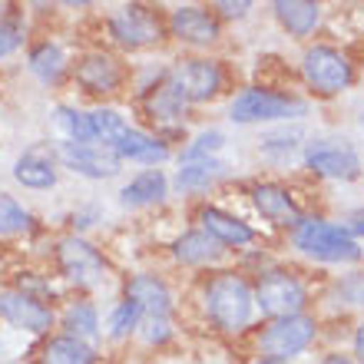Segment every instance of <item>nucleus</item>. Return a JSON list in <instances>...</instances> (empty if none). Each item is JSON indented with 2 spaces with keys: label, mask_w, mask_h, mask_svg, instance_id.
I'll return each mask as SVG.
<instances>
[{
  "label": "nucleus",
  "mask_w": 364,
  "mask_h": 364,
  "mask_svg": "<svg viewBox=\"0 0 364 364\" xmlns=\"http://www.w3.org/2000/svg\"><path fill=\"white\" fill-rule=\"evenodd\" d=\"M205 315L219 331H245L255 315V295L252 285L235 272H215L205 282Z\"/></svg>",
  "instance_id": "1"
},
{
  "label": "nucleus",
  "mask_w": 364,
  "mask_h": 364,
  "mask_svg": "<svg viewBox=\"0 0 364 364\" xmlns=\"http://www.w3.org/2000/svg\"><path fill=\"white\" fill-rule=\"evenodd\" d=\"M291 242L301 255L315 262H358L361 259V245L358 239H351L341 225L335 222H325V219H301L291 229Z\"/></svg>",
  "instance_id": "2"
},
{
  "label": "nucleus",
  "mask_w": 364,
  "mask_h": 364,
  "mask_svg": "<svg viewBox=\"0 0 364 364\" xmlns=\"http://www.w3.org/2000/svg\"><path fill=\"white\" fill-rule=\"evenodd\" d=\"M308 113V103L291 93H278V90L265 87H249L242 90L229 103V119L239 126L252 123H285V119H298Z\"/></svg>",
  "instance_id": "3"
},
{
  "label": "nucleus",
  "mask_w": 364,
  "mask_h": 364,
  "mask_svg": "<svg viewBox=\"0 0 364 364\" xmlns=\"http://www.w3.org/2000/svg\"><path fill=\"white\" fill-rule=\"evenodd\" d=\"M255 295V308L265 318L278 321V318L305 315L308 305V288L298 275H291L288 269H265L259 272V282L252 288Z\"/></svg>",
  "instance_id": "4"
},
{
  "label": "nucleus",
  "mask_w": 364,
  "mask_h": 364,
  "mask_svg": "<svg viewBox=\"0 0 364 364\" xmlns=\"http://www.w3.org/2000/svg\"><path fill=\"white\" fill-rule=\"evenodd\" d=\"M57 265H60V272H63V278L73 282L77 288H100V285H106V278H109V265H106V259L100 255V249H96L93 242L80 239V235L60 239Z\"/></svg>",
  "instance_id": "5"
},
{
  "label": "nucleus",
  "mask_w": 364,
  "mask_h": 364,
  "mask_svg": "<svg viewBox=\"0 0 364 364\" xmlns=\"http://www.w3.org/2000/svg\"><path fill=\"white\" fill-rule=\"evenodd\" d=\"M301 73H305V83L315 93L321 96H335L341 90L351 87V80H355V70H351V60L335 47H325V43H318V47H308L305 57H301Z\"/></svg>",
  "instance_id": "6"
},
{
  "label": "nucleus",
  "mask_w": 364,
  "mask_h": 364,
  "mask_svg": "<svg viewBox=\"0 0 364 364\" xmlns=\"http://www.w3.org/2000/svg\"><path fill=\"white\" fill-rule=\"evenodd\" d=\"M315 338H318V321L311 315L278 318L259 335V351L265 358H275V361H288V358L308 351L315 345Z\"/></svg>",
  "instance_id": "7"
},
{
  "label": "nucleus",
  "mask_w": 364,
  "mask_h": 364,
  "mask_svg": "<svg viewBox=\"0 0 364 364\" xmlns=\"http://www.w3.org/2000/svg\"><path fill=\"white\" fill-rule=\"evenodd\" d=\"M109 27V37L119 43V47H129V50H139V47H153L159 43L166 33V23L156 10L143 7V4H126L106 20Z\"/></svg>",
  "instance_id": "8"
},
{
  "label": "nucleus",
  "mask_w": 364,
  "mask_h": 364,
  "mask_svg": "<svg viewBox=\"0 0 364 364\" xmlns=\"http://www.w3.org/2000/svg\"><path fill=\"white\" fill-rule=\"evenodd\" d=\"M57 163L83 179H113L123 169V159L103 143H57Z\"/></svg>",
  "instance_id": "9"
},
{
  "label": "nucleus",
  "mask_w": 364,
  "mask_h": 364,
  "mask_svg": "<svg viewBox=\"0 0 364 364\" xmlns=\"http://www.w3.org/2000/svg\"><path fill=\"white\" fill-rule=\"evenodd\" d=\"M305 166L325 179L351 182L361 173V156L348 139H315L305 149Z\"/></svg>",
  "instance_id": "10"
},
{
  "label": "nucleus",
  "mask_w": 364,
  "mask_h": 364,
  "mask_svg": "<svg viewBox=\"0 0 364 364\" xmlns=\"http://www.w3.org/2000/svg\"><path fill=\"white\" fill-rule=\"evenodd\" d=\"M0 321L27 335H50V328L57 325V315L50 305H43V298L27 295L20 288H7L0 291Z\"/></svg>",
  "instance_id": "11"
},
{
  "label": "nucleus",
  "mask_w": 364,
  "mask_h": 364,
  "mask_svg": "<svg viewBox=\"0 0 364 364\" xmlns=\"http://www.w3.org/2000/svg\"><path fill=\"white\" fill-rule=\"evenodd\" d=\"M169 80H173V87L182 93L186 103H209V100L219 96L225 77H222V67L215 60L192 57V60H182Z\"/></svg>",
  "instance_id": "12"
},
{
  "label": "nucleus",
  "mask_w": 364,
  "mask_h": 364,
  "mask_svg": "<svg viewBox=\"0 0 364 364\" xmlns=\"http://www.w3.org/2000/svg\"><path fill=\"white\" fill-rule=\"evenodd\" d=\"M169 30H173V37L182 40V43H189V47H209L215 40L222 37V27H219V17L205 7H176L169 14Z\"/></svg>",
  "instance_id": "13"
},
{
  "label": "nucleus",
  "mask_w": 364,
  "mask_h": 364,
  "mask_svg": "<svg viewBox=\"0 0 364 364\" xmlns=\"http://www.w3.org/2000/svg\"><path fill=\"white\" fill-rule=\"evenodd\" d=\"M73 77L83 87V93H90V96H109L123 87V67L109 53H100V50L77 60Z\"/></svg>",
  "instance_id": "14"
},
{
  "label": "nucleus",
  "mask_w": 364,
  "mask_h": 364,
  "mask_svg": "<svg viewBox=\"0 0 364 364\" xmlns=\"http://www.w3.org/2000/svg\"><path fill=\"white\" fill-rule=\"evenodd\" d=\"M252 205L259 209L262 219H269L272 225H285V229H295L301 222V212H298V202L291 199V192L278 182H259L252 186Z\"/></svg>",
  "instance_id": "15"
},
{
  "label": "nucleus",
  "mask_w": 364,
  "mask_h": 364,
  "mask_svg": "<svg viewBox=\"0 0 364 364\" xmlns=\"http://www.w3.org/2000/svg\"><path fill=\"white\" fill-rule=\"evenodd\" d=\"M126 301L139 305V311L149 318H169L173 311V291L159 275L139 272L126 282Z\"/></svg>",
  "instance_id": "16"
},
{
  "label": "nucleus",
  "mask_w": 364,
  "mask_h": 364,
  "mask_svg": "<svg viewBox=\"0 0 364 364\" xmlns=\"http://www.w3.org/2000/svg\"><path fill=\"white\" fill-rule=\"evenodd\" d=\"M199 222H202V232H209L219 245H229V249H245V245L255 242V229L249 222H242L239 215H232L225 209H215V205H202Z\"/></svg>",
  "instance_id": "17"
},
{
  "label": "nucleus",
  "mask_w": 364,
  "mask_h": 364,
  "mask_svg": "<svg viewBox=\"0 0 364 364\" xmlns=\"http://www.w3.org/2000/svg\"><path fill=\"white\" fill-rule=\"evenodd\" d=\"M14 179L23 189H53L57 186V153L50 146H30L14 163Z\"/></svg>",
  "instance_id": "18"
},
{
  "label": "nucleus",
  "mask_w": 364,
  "mask_h": 364,
  "mask_svg": "<svg viewBox=\"0 0 364 364\" xmlns=\"http://www.w3.org/2000/svg\"><path fill=\"white\" fill-rule=\"evenodd\" d=\"M109 149L119 159H133V163H149V166H159L169 159V146L159 136H149L143 129H136V126H126L123 133L109 143Z\"/></svg>",
  "instance_id": "19"
},
{
  "label": "nucleus",
  "mask_w": 364,
  "mask_h": 364,
  "mask_svg": "<svg viewBox=\"0 0 364 364\" xmlns=\"http://www.w3.org/2000/svg\"><path fill=\"white\" fill-rule=\"evenodd\" d=\"M166 196H169V179L163 169H143L119 189V202L126 209H146V205L163 202Z\"/></svg>",
  "instance_id": "20"
},
{
  "label": "nucleus",
  "mask_w": 364,
  "mask_h": 364,
  "mask_svg": "<svg viewBox=\"0 0 364 364\" xmlns=\"http://www.w3.org/2000/svg\"><path fill=\"white\" fill-rule=\"evenodd\" d=\"M173 255L182 265H212V262L222 259V245L212 239L209 232L192 229V232H182L179 239L173 242Z\"/></svg>",
  "instance_id": "21"
},
{
  "label": "nucleus",
  "mask_w": 364,
  "mask_h": 364,
  "mask_svg": "<svg viewBox=\"0 0 364 364\" xmlns=\"http://www.w3.org/2000/svg\"><path fill=\"white\" fill-rule=\"evenodd\" d=\"M272 10H275V20L282 23V30L291 37H308L321 20V7L311 0H278Z\"/></svg>",
  "instance_id": "22"
},
{
  "label": "nucleus",
  "mask_w": 364,
  "mask_h": 364,
  "mask_svg": "<svg viewBox=\"0 0 364 364\" xmlns=\"http://www.w3.org/2000/svg\"><path fill=\"white\" fill-rule=\"evenodd\" d=\"M27 70L40 83H57L67 73V53H63V47H60L57 40H40L37 47L30 50Z\"/></svg>",
  "instance_id": "23"
},
{
  "label": "nucleus",
  "mask_w": 364,
  "mask_h": 364,
  "mask_svg": "<svg viewBox=\"0 0 364 364\" xmlns=\"http://www.w3.org/2000/svg\"><path fill=\"white\" fill-rule=\"evenodd\" d=\"M96 355L87 341L73 335H53L40 348V364H93Z\"/></svg>",
  "instance_id": "24"
},
{
  "label": "nucleus",
  "mask_w": 364,
  "mask_h": 364,
  "mask_svg": "<svg viewBox=\"0 0 364 364\" xmlns=\"http://www.w3.org/2000/svg\"><path fill=\"white\" fill-rule=\"evenodd\" d=\"M186 100H182V93L173 87V80H166V83H159V87L153 90V96L146 100V109H149V116H153L159 126H182V119H186Z\"/></svg>",
  "instance_id": "25"
},
{
  "label": "nucleus",
  "mask_w": 364,
  "mask_h": 364,
  "mask_svg": "<svg viewBox=\"0 0 364 364\" xmlns=\"http://www.w3.org/2000/svg\"><path fill=\"white\" fill-rule=\"evenodd\" d=\"M229 166L222 163L219 156L212 159H192V163H179V173H176V189L179 192H202L209 189L212 182L219 179Z\"/></svg>",
  "instance_id": "26"
},
{
  "label": "nucleus",
  "mask_w": 364,
  "mask_h": 364,
  "mask_svg": "<svg viewBox=\"0 0 364 364\" xmlns=\"http://www.w3.org/2000/svg\"><path fill=\"white\" fill-rule=\"evenodd\" d=\"M53 123L63 133V143H93V129H90V116L80 113L77 106H57L53 109Z\"/></svg>",
  "instance_id": "27"
},
{
  "label": "nucleus",
  "mask_w": 364,
  "mask_h": 364,
  "mask_svg": "<svg viewBox=\"0 0 364 364\" xmlns=\"http://www.w3.org/2000/svg\"><path fill=\"white\" fill-rule=\"evenodd\" d=\"M63 328H67V335L90 341V338L100 335V315H96V308L90 301H73L63 311Z\"/></svg>",
  "instance_id": "28"
},
{
  "label": "nucleus",
  "mask_w": 364,
  "mask_h": 364,
  "mask_svg": "<svg viewBox=\"0 0 364 364\" xmlns=\"http://www.w3.org/2000/svg\"><path fill=\"white\" fill-rule=\"evenodd\" d=\"M90 129H93V143H103V146H109L116 139V136L123 133L126 126V119L116 109H109V106H100V109H90Z\"/></svg>",
  "instance_id": "29"
},
{
  "label": "nucleus",
  "mask_w": 364,
  "mask_h": 364,
  "mask_svg": "<svg viewBox=\"0 0 364 364\" xmlns=\"http://www.w3.org/2000/svg\"><path fill=\"white\" fill-rule=\"evenodd\" d=\"M143 311H139V305H133V301H119V305L109 311V318H106V335L109 338H126L129 331H136V328L143 325Z\"/></svg>",
  "instance_id": "30"
},
{
  "label": "nucleus",
  "mask_w": 364,
  "mask_h": 364,
  "mask_svg": "<svg viewBox=\"0 0 364 364\" xmlns=\"http://www.w3.org/2000/svg\"><path fill=\"white\" fill-rule=\"evenodd\" d=\"M30 212L20 205L14 196L0 189V235H17V232H27L30 229Z\"/></svg>",
  "instance_id": "31"
},
{
  "label": "nucleus",
  "mask_w": 364,
  "mask_h": 364,
  "mask_svg": "<svg viewBox=\"0 0 364 364\" xmlns=\"http://www.w3.org/2000/svg\"><path fill=\"white\" fill-rule=\"evenodd\" d=\"M225 146V136L219 129H205L192 139L186 149H182V163H192V159H212V156H219V149Z\"/></svg>",
  "instance_id": "32"
},
{
  "label": "nucleus",
  "mask_w": 364,
  "mask_h": 364,
  "mask_svg": "<svg viewBox=\"0 0 364 364\" xmlns=\"http://www.w3.org/2000/svg\"><path fill=\"white\" fill-rule=\"evenodd\" d=\"M20 47H23V17L20 14L0 17V60L14 57Z\"/></svg>",
  "instance_id": "33"
},
{
  "label": "nucleus",
  "mask_w": 364,
  "mask_h": 364,
  "mask_svg": "<svg viewBox=\"0 0 364 364\" xmlns=\"http://www.w3.org/2000/svg\"><path fill=\"white\" fill-rule=\"evenodd\" d=\"M301 139V129H282V133L262 136V153L269 156H288Z\"/></svg>",
  "instance_id": "34"
},
{
  "label": "nucleus",
  "mask_w": 364,
  "mask_h": 364,
  "mask_svg": "<svg viewBox=\"0 0 364 364\" xmlns=\"http://www.w3.org/2000/svg\"><path fill=\"white\" fill-rule=\"evenodd\" d=\"M139 328H143V338L149 341V345H163L166 338L173 335V328H169V318H149V315H146Z\"/></svg>",
  "instance_id": "35"
},
{
  "label": "nucleus",
  "mask_w": 364,
  "mask_h": 364,
  "mask_svg": "<svg viewBox=\"0 0 364 364\" xmlns=\"http://www.w3.org/2000/svg\"><path fill=\"white\" fill-rule=\"evenodd\" d=\"M338 291H341V298H345L348 305H364V272L348 275L345 282L338 285Z\"/></svg>",
  "instance_id": "36"
},
{
  "label": "nucleus",
  "mask_w": 364,
  "mask_h": 364,
  "mask_svg": "<svg viewBox=\"0 0 364 364\" xmlns=\"http://www.w3.org/2000/svg\"><path fill=\"white\" fill-rule=\"evenodd\" d=\"M249 10H252L249 0H239V4H232V0H219V4L212 7V14H215V17H225V20H242Z\"/></svg>",
  "instance_id": "37"
},
{
  "label": "nucleus",
  "mask_w": 364,
  "mask_h": 364,
  "mask_svg": "<svg viewBox=\"0 0 364 364\" xmlns=\"http://www.w3.org/2000/svg\"><path fill=\"white\" fill-rule=\"evenodd\" d=\"M341 229L351 235V239H358V235H364V209H355L345 215V225Z\"/></svg>",
  "instance_id": "38"
},
{
  "label": "nucleus",
  "mask_w": 364,
  "mask_h": 364,
  "mask_svg": "<svg viewBox=\"0 0 364 364\" xmlns=\"http://www.w3.org/2000/svg\"><path fill=\"white\" fill-rule=\"evenodd\" d=\"M93 219H96V209L77 212V215H73V225H77V229H87V225H93Z\"/></svg>",
  "instance_id": "39"
},
{
  "label": "nucleus",
  "mask_w": 364,
  "mask_h": 364,
  "mask_svg": "<svg viewBox=\"0 0 364 364\" xmlns=\"http://www.w3.org/2000/svg\"><path fill=\"white\" fill-rule=\"evenodd\" d=\"M355 355H358V361L364 364V321L358 325V331H355Z\"/></svg>",
  "instance_id": "40"
},
{
  "label": "nucleus",
  "mask_w": 364,
  "mask_h": 364,
  "mask_svg": "<svg viewBox=\"0 0 364 364\" xmlns=\"http://www.w3.org/2000/svg\"><path fill=\"white\" fill-rule=\"evenodd\" d=\"M318 364H355V361H351V358H348V355H338V351H335V355H325V358H321V361H318Z\"/></svg>",
  "instance_id": "41"
},
{
  "label": "nucleus",
  "mask_w": 364,
  "mask_h": 364,
  "mask_svg": "<svg viewBox=\"0 0 364 364\" xmlns=\"http://www.w3.org/2000/svg\"><path fill=\"white\" fill-rule=\"evenodd\" d=\"M255 364H288V361H275V358H262V361H255Z\"/></svg>",
  "instance_id": "42"
}]
</instances>
